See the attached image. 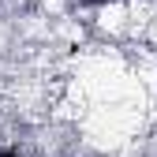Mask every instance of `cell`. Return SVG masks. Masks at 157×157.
Returning a JSON list of instances; mask_svg holds the SVG:
<instances>
[{"instance_id":"cell-1","label":"cell","mask_w":157,"mask_h":157,"mask_svg":"<svg viewBox=\"0 0 157 157\" xmlns=\"http://www.w3.org/2000/svg\"><path fill=\"white\" fill-rule=\"evenodd\" d=\"M0 157H19V150H0Z\"/></svg>"},{"instance_id":"cell-2","label":"cell","mask_w":157,"mask_h":157,"mask_svg":"<svg viewBox=\"0 0 157 157\" xmlns=\"http://www.w3.org/2000/svg\"><path fill=\"white\" fill-rule=\"evenodd\" d=\"M86 4H112V0H86Z\"/></svg>"}]
</instances>
